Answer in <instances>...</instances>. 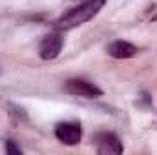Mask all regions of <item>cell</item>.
<instances>
[{"label": "cell", "mask_w": 157, "mask_h": 155, "mask_svg": "<svg viewBox=\"0 0 157 155\" xmlns=\"http://www.w3.org/2000/svg\"><path fill=\"white\" fill-rule=\"evenodd\" d=\"M104 4H106V0H86L75 7L68 9L64 15H60L53 26L57 31H68V29L78 28V26L90 22L91 18H95L101 13V9L104 7Z\"/></svg>", "instance_id": "6da1fadb"}, {"label": "cell", "mask_w": 157, "mask_h": 155, "mask_svg": "<svg viewBox=\"0 0 157 155\" xmlns=\"http://www.w3.org/2000/svg\"><path fill=\"white\" fill-rule=\"evenodd\" d=\"M95 144H97V153L101 155H112V153L117 155V153H122V150H124L121 139L113 131H101V133H97Z\"/></svg>", "instance_id": "5b68a950"}, {"label": "cell", "mask_w": 157, "mask_h": 155, "mask_svg": "<svg viewBox=\"0 0 157 155\" xmlns=\"http://www.w3.org/2000/svg\"><path fill=\"white\" fill-rule=\"evenodd\" d=\"M62 46H64V37H62L60 31L49 33V35H46L44 39L40 40L39 57L42 60H53V59H57V57L60 55Z\"/></svg>", "instance_id": "277c9868"}, {"label": "cell", "mask_w": 157, "mask_h": 155, "mask_svg": "<svg viewBox=\"0 0 157 155\" xmlns=\"http://www.w3.org/2000/svg\"><path fill=\"white\" fill-rule=\"evenodd\" d=\"M6 152L11 155H20L22 153V150L18 148V146H15V142L13 141H6Z\"/></svg>", "instance_id": "52a82bcc"}, {"label": "cell", "mask_w": 157, "mask_h": 155, "mask_svg": "<svg viewBox=\"0 0 157 155\" xmlns=\"http://www.w3.org/2000/svg\"><path fill=\"white\" fill-rule=\"evenodd\" d=\"M64 91L75 97H84V99H99L104 95V91L97 84L84 80V78H70L64 84Z\"/></svg>", "instance_id": "7a4b0ae2"}, {"label": "cell", "mask_w": 157, "mask_h": 155, "mask_svg": "<svg viewBox=\"0 0 157 155\" xmlns=\"http://www.w3.org/2000/svg\"><path fill=\"white\" fill-rule=\"evenodd\" d=\"M55 137L66 146H77L82 139V126L73 120H62L55 124Z\"/></svg>", "instance_id": "3957f363"}, {"label": "cell", "mask_w": 157, "mask_h": 155, "mask_svg": "<svg viewBox=\"0 0 157 155\" xmlns=\"http://www.w3.org/2000/svg\"><path fill=\"white\" fill-rule=\"evenodd\" d=\"M106 53H108L112 59L122 60V59H132V57H135V55L139 53V47H137L135 44H132L130 40L121 39V40H113L112 44H108Z\"/></svg>", "instance_id": "8992f818"}]
</instances>
